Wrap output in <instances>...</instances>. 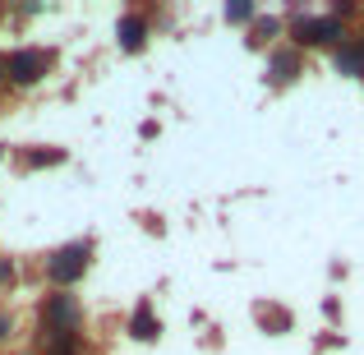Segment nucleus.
Returning <instances> with one entry per match:
<instances>
[{"label": "nucleus", "mask_w": 364, "mask_h": 355, "mask_svg": "<svg viewBox=\"0 0 364 355\" xmlns=\"http://www.w3.org/2000/svg\"><path fill=\"white\" fill-rule=\"evenodd\" d=\"M291 42H295V51L341 46V42H346V28H341L332 14H295L291 18Z\"/></svg>", "instance_id": "nucleus-1"}, {"label": "nucleus", "mask_w": 364, "mask_h": 355, "mask_svg": "<svg viewBox=\"0 0 364 355\" xmlns=\"http://www.w3.org/2000/svg\"><path fill=\"white\" fill-rule=\"evenodd\" d=\"M88 258H92V240H74V245H60L51 258H46V277L55 282V291L74 286L83 272H88Z\"/></svg>", "instance_id": "nucleus-2"}, {"label": "nucleus", "mask_w": 364, "mask_h": 355, "mask_svg": "<svg viewBox=\"0 0 364 355\" xmlns=\"http://www.w3.org/2000/svg\"><path fill=\"white\" fill-rule=\"evenodd\" d=\"M46 65H51L46 51H37V46H18V51L5 55V79L18 83V88H33V83L46 79Z\"/></svg>", "instance_id": "nucleus-3"}, {"label": "nucleus", "mask_w": 364, "mask_h": 355, "mask_svg": "<svg viewBox=\"0 0 364 355\" xmlns=\"http://www.w3.org/2000/svg\"><path fill=\"white\" fill-rule=\"evenodd\" d=\"M79 300H74V295H65V291H51L42 300V332H79Z\"/></svg>", "instance_id": "nucleus-4"}, {"label": "nucleus", "mask_w": 364, "mask_h": 355, "mask_svg": "<svg viewBox=\"0 0 364 355\" xmlns=\"http://www.w3.org/2000/svg\"><path fill=\"white\" fill-rule=\"evenodd\" d=\"M116 37H120V51H143V42H148V23H143L139 14H124L116 23Z\"/></svg>", "instance_id": "nucleus-5"}, {"label": "nucleus", "mask_w": 364, "mask_h": 355, "mask_svg": "<svg viewBox=\"0 0 364 355\" xmlns=\"http://www.w3.org/2000/svg\"><path fill=\"white\" fill-rule=\"evenodd\" d=\"M300 51H272V60H267V83H291L295 74H300Z\"/></svg>", "instance_id": "nucleus-6"}, {"label": "nucleus", "mask_w": 364, "mask_h": 355, "mask_svg": "<svg viewBox=\"0 0 364 355\" xmlns=\"http://www.w3.org/2000/svg\"><path fill=\"white\" fill-rule=\"evenodd\" d=\"M65 161V148H23L18 152V166L23 171H51Z\"/></svg>", "instance_id": "nucleus-7"}, {"label": "nucleus", "mask_w": 364, "mask_h": 355, "mask_svg": "<svg viewBox=\"0 0 364 355\" xmlns=\"http://www.w3.org/2000/svg\"><path fill=\"white\" fill-rule=\"evenodd\" d=\"M129 332H134V337H143V341H157V319H152V304H148V300H143L139 309H134Z\"/></svg>", "instance_id": "nucleus-8"}, {"label": "nucleus", "mask_w": 364, "mask_h": 355, "mask_svg": "<svg viewBox=\"0 0 364 355\" xmlns=\"http://www.w3.org/2000/svg\"><path fill=\"white\" fill-rule=\"evenodd\" d=\"M258 323H263L267 332H286L291 328V314L277 309V304H258Z\"/></svg>", "instance_id": "nucleus-9"}, {"label": "nucleus", "mask_w": 364, "mask_h": 355, "mask_svg": "<svg viewBox=\"0 0 364 355\" xmlns=\"http://www.w3.org/2000/svg\"><path fill=\"white\" fill-rule=\"evenodd\" d=\"M46 355H79V332H55L46 341Z\"/></svg>", "instance_id": "nucleus-10"}, {"label": "nucleus", "mask_w": 364, "mask_h": 355, "mask_svg": "<svg viewBox=\"0 0 364 355\" xmlns=\"http://www.w3.org/2000/svg\"><path fill=\"white\" fill-rule=\"evenodd\" d=\"M277 33H282V18H258V28H254V37H249V46H263V42H272Z\"/></svg>", "instance_id": "nucleus-11"}, {"label": "nucleus", "mask_w": 364, "mask_h": 355, "mask_svg": "<svg viewBox=\"0 0 364 355\" xmlns=\"http://www.w3.org/2000/svg\"><path fill=\"white\" fill-rule=\"evenodd\" d=\"M226 18H231V23H254L258 9H254V5H245V0H235V5H226Z\"/></svg>", "instance_id": "nucleus-12"}, {"label": "nucleus", "mask_w": 364, "mask_h": 355, "mask_svg": "<svg viewBox=\"0 0 364 355\" xmlns=\"http://www.w3.org/2000/svg\"><path fill=\"white\" fill-rule=\"evenodd\" d=\"M14 277H18V267L9 263V258H0V291H5V286H14Z\"/></svg>", "instance_id": "nucleus-13"}, {"label": "nucleus", "mask_w": 364, "mask_h": 355, "mask_svg": "<svg viewBox=\"0 0 364 355\" xmlns=\"http://www.w3.org/2000/svg\"><path fill=\"white\" fill-rule=\"evenodd\" d=\"M14 337V319H9V314H0V341H9Z\"/></svg>", "instance_id": "nucleus-14"}, {"label": "nucleus", "mask_w": 364, "mask_h": 355, "mask_svg": "<svg viewBox=\"0 0 364 355\" xmlns=\"http://www.w3.org/2000/svg\"><path fill=\"white\" fill-rule=\"evenodd\" d=\"M0 83H5V55H0Z\"/></svg>", "instance_id": "nucleus-15"}]
</instances>
